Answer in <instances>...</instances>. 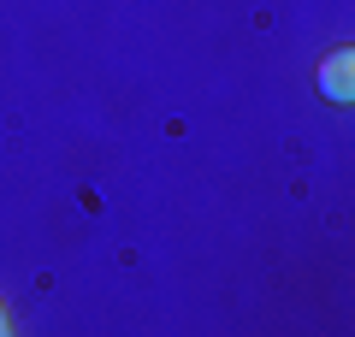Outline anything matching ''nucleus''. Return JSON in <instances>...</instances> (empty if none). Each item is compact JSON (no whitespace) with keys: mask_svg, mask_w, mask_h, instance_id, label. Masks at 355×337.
<instances>
[{"mask_svg":"<svg viewBox=\"0 0 355 337\" xmlns=\"http://www.w3.org/2000/svg\"><path fill=\"white\" fill-rule=\"evenodd\" d=\"M320 95H326L331 107H349V101H355V48H349V42L320 60Z\"/></svg>","mask_w":355,"mask_h":337,"instance_id":"1","label":"nucleus"},{"mask_svg":"<svg viewBox=\"0 0 355 337\" xmlns=\"http://www.w3.org/2000/svg\"><path fill=\"white\" fill-rule=\"evenodd\" d=\"M6 331H12V320H6V302H0V337H6Z\"/></svg>","mask_w":355,"mask_h":337,"instance_id":"2","label":"nucleus"}]
</instances>
